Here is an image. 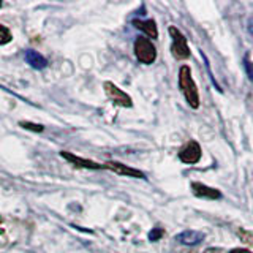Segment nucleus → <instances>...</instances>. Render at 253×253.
I'll return each mask as SVG.
<instances>
[{"label": "nucleus", "instance_id": "nucleus-1", "mask_svg": "<svg viewBox=\"0 0 253 253\" xmlns=\"http://www.w3.org/2000/svg\"><path fill=\"white\" fill-rule=\"evenodd\" d=\"M179 87L184 92L185 100L193 109L200 108V93H198V87L192 78V70L190 67L184 65L179 70Z\"/></svg>", "mask_w": 253, "mask_h": 253}, {"label": "nucleus", "instance_id": "nucleus-2", "mask_svg": "<svg viewBox=\"0 0 253 253\" xmlns=\"http://www.w3.org/2000/svg\"><path fill=\"white\" fill-rule=\"evenodd\" d=\"M134 54H136V57L139 62L146 63V65H150V63H154L155 59H157V49L155 46L152 44L149 38H136V42H134Z\"/></svg>", "mask_w": 253, "mask_h": 253}, {"label": "nucleus", "instance_id": "nucleus-3", "mask_svg": "<svg viewBox=\"0 0 253 253\" xmlns=\"http://www.w3.org/2000/svg\"><path fill=\"white\" fill-rule=\"evenodd\" d=\"M169 34L172 37V46H171V52L176 59L179 60H185L190 57V47L187 44V38L184 34H180V30L176 27L169 29Z\"/></svg>", "mask_w": 253, "mask_h": 253}, {"label": "nucleus", "instance_id": "nucleus-4", "mask_svg": "<svg viewBox=\"0 0 253 253\" xmlns=\"http://www.w3.org/2000/svg\"><path fill=\"white\" fill-rule=\"evenodd\" d=\"M103 89H105L108 98L114 103L117 106H122V108H131L133 106V101L130 98V95H126L122 89H119V87L113 83L106 81L103 84Z\"/></svg>", "mask_w": 253, "mask_h": 253}, {"label": "nucleus", "instance_id": "nucleus-5", "mask_svg": "<svg viewBox=\"0 0 253 253\" xmlns=\"http://www.w3.org/2000/svg\"><path fill=\"white\" fill-rule=\"evenodd\" d=\"M179 158L180 162H184L187 165L198 163L201 158V147L196 141H188L187 144L179 150Z\"/></svg>", "mask_w": 253, "mask_h": 253}, {"label": "nucleus", "instance_id": "nucleus-6", "mask_svg": "<svg viewBox=\"0 0 253 253\" xmlns=\"http://www.w3.org/2000/svg\"><path fill=\"white\" fill-rule=\"evenodd\" d=\"M103 168H106L109 171H113L116 174H121V176H130V177H136V179H146V174L139 171V169H134L126 166L124 163H119V162H106L103 165Z\"/></svg>", "mask_w": 253, "mask_h": 253}, {"label": "nucleus", "instance_id": "nucleus-7", "mask_svg": "<svg viewBox=\"0 0 253 253\" xmlns=\"http://www.w3.org/2000/svg\"><path fill=\"white\" fill-rule=\"evenodd\" d=\"M60 155L65 158V160H68L70 163L79 166V168H85V169H100V168H103V165H98V163H95L92 160H85V158H81V157H76L75 154L65 152V150H62Z\"/></svg>", "mask_w": 253, "mask_h": 253}, {"label": "nucleus", "instance_id": "nucleus-8", "mask_svg": "<svg viewBox=\"0 0 253 253\" xmlns=\"http://www.w3.org/2000/svg\"><path fill=\"white\" fill-rule=\"evenodd\" d=\"M206 234L201 231H195V229H187V231H182L180 234L176 236V241L185 245H198L204 241Z\"/></svg>", "mask_w": 253, "mask_h": 253}, {"label": "nucleus", "instance_id": "nucleus-9", "mask_svg": "<svg viewBox=\"0 0 253 253\" xmlns=\"http://www.w3.org/2000/svg\"><path fill=\"white\" fill-rule=\"evenodd\" d=\"M192 192L200 196V198H209V200H218V198H221V193L218 192V190L212 188V187H208L204 184H200V182H193L192 184Z\"/></svg>", "mask_w": 253, "mask_h": 253}, {"label": "nucleus", "instance_id": "nucleus-10", "mask_svg": "<svg viewBox=\"0 0 253 253\" xmlns=\"http://www.w3.org/2000/svg\"><path fill=\"white\" fill-rule=\"evenodd\" d=\"M133 26L142 30L149 38H157L158 37V30H157V24L152 19L147 21H141V19H133Z\"/></svg>", "mask_w": 253, "mask_h": 253}, {"label": "nucleus", "instance_id": "nucleus-11", "mask_svg": "<svg viewBox=\"0 0 253 253\" xmlns=\"http://www.w3.org/2000/svg\"><path fill=\"white\" fill-rule=\"evenodd\" d=\"M26 62L29 63L32 68H35V70H43V68L47 67V60L43 57L42 54L34 51V49L26 51Z\"/></svg>", "mask_w": 253, "mask_h": 253}, {"label": "nucleus", "instance_id": "nucleus-12", "mask_svg": "<svg viewBox=\"0 0 253 253\" xmlns=\"http://www.w3.org/2000/svg\"><path fill=\"white\" fill-rule=\"evenodd\" d=\"M13 40V35H11V32L8 30V27L2 26L0 24V46H3V44H8Z\"/></svg>", "mask_w": 253, "mask_h": 253}, {"label": "nucleus", "instance_id": "nucleus-13", "mask_svg": "<svg viewBox=\"0 0 253 253\" xmlns=\"http://www.w3.org/2000/svg\"><path fill=\"white\" fill-rule=\"evenodd\" d=\"M237 236H239V239L244 242L250 245V247H253V231H247V229H239L237 231Z\"/></svg>", "mask_w": 253, "mask_h": 253}, {"label": "nucleus", "instance_id": "nucleus-14", "mask_svg": "<svg viewBox=\"0 0 253 253\" xmlns=\"http://www.w3.org/2000/svg\"><path fill=\"white\" fill-rule=\"evenodd\" d=\"M162 236H163V229H160V228H155V229H152V231L149 233V241L155 242V241L160 239Z\"/></svg>", "mask_w": 253, "mask_h": 253}, {"label": "nucleus", "instance_id": "nucleus-15", "mask_svg": "<svg viewBox=\"0 0 253 253\" xmlns=\"http://www.w3.org/2000/svg\"><path fill=\"white\" fill-rule=\"evenodd\" d=\"M21 125L24 126V128H27V130L43 131V126H42V125H35V124H30V122H21Z\"/></svg>", "mask_w": 253, "mask_h": 253}, {"label": "nucleus", "instance_id": "nucleus-16", "mask_svg": "<svg viewBox=\"0 0 253 253\" xmlns=\"http://www.w3.org/2000/svg\"><path fill=\"white\" fill-rule=\"evenodd\" d=\"M244 67H245V71H247L249 78L253 81V65H252V62L247 57H245V60H244Z\"/></svg>", "mask_w": 253, "mask_h": 253}, {"label": "nucleus", "instance_id": "nucleus-17", "mask_svg": "<svg viewBox=\"0 0 253 253\" xmlns=\"http://www.w3.org/2000/svg\"><path fill=\"white\" fill-rule=\"evenodd\" d=\"M229 253H252V252L247 250V249H234V250H231Z\"/></svg>", "mask_w": 253, "mask_h": 253}, {"label": "nucleus", "instance_id": "nucleus-18", "mask_svg": "<svg viewBox=\"0 0 253 253\" xmlns=\"http://www.w3.org/2000/svg\"><path fill=\"white\" fill-rule=\"evenodd\" d=\"M249 32H250V35L253 37V19H250V22H249Z\"/></svg>", "mask_w": 253, "mask_h": 253}, {"label": "nucleus", "instance_id": "nucleus-19", "mask_svg": "<svg viewBox=\"0 0 253 253\" xmlns=\"http://www.w3.org/2000/svg\"><path fill=\"white\" fill-rule=\"evenodd\" d=\"M2 223H3V220H2V217H0V226H2Z\"/></svg>", "mask_w": 253, "mask_h": 253}, {"label": "nucleus", "instance_id": "nucleus-20", "mask_svg": "<svg viewBox=\"0 0 253 253\" xmlns=\"http://www.w3.org/2000/svg\"><path fill=\"white\" fill-rule=\"evenodd\" d=\"M0 6H2V2H0Z\"/></svg>", "mask_w": 253, "mask_h": 253}]
</instances>
